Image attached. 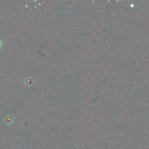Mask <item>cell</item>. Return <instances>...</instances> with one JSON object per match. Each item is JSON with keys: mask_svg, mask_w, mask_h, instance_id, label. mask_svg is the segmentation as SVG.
Masks as SVG:
<instances>
[{"mask_svg": "<svg viewBox=\"0 0 149 149\" xmlns=\"http://www.w3.org/2000/svg\"><path fill=\"white\" fill-rule=\"evenodd\" d=\"M5 121H6L7 123L8 124H11L12 122L13 119L12 117H11L10 116H8L6 117V119H5Z\"/></svg>", "mask_w": 149, "mask_h": 149, "instance_id": "1", "label": "cell"}, {"mask_svg": "<svg viewBox=\"0 0 149 149\" xmlns=\"http://www.w3.org/2000/svg\"><path fill=\"white\" fill-rule=\"evenodd\" d=\"M33 83V82H32V79L29 78V79H26V85H31Z\"/></svg>", "mask_w": 149, "mask_h": 149, "instance_id": "2", "label": "cell"}, {"mask_svg": "<svg viewBox=\"0 0 149 149\" xmlns=\"http://www.w3.org/2000/svg\"><path fill=\"white\" fill-rule=\"evenodd\" d=\"M3 41H2L1 40H0V48H1L2 46H3Z\"/></svg>", "mask_w": 149, "mask_h": 149, "instance_id": "3", "label": "cell"}]
</instances>
